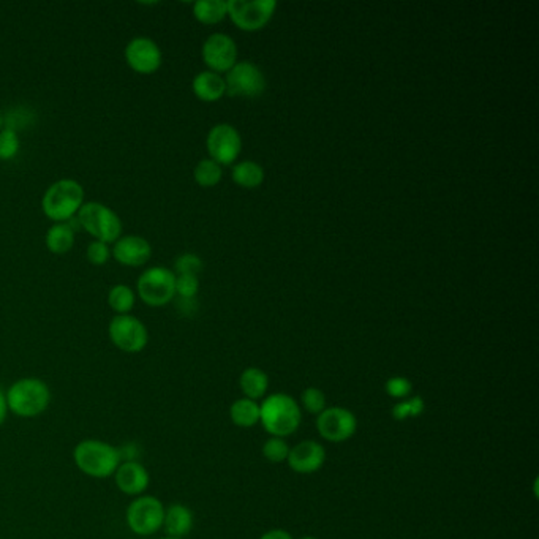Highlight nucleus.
Instances as JSON below:
<instances>
[{
    "mask_svg": "<svg viewBox=\"0 0 539 539\" xmlns=\"http://www.w3.org/2000/svg\"><path fill=\"white\" fill-rule=\"evenodd\" d=\"M193 177L201 187H214L222 179V167L212 158H204L193 169Z\"/></svg>",
    "mask_w": 539,
    "mask_h": 539,
    "instance_id": "nucleus-27",
    "label": "nucleus"
},
{
    "mask_svg": "<svg viewBox=\"0 0 539 539\" xmlns=\"http://www.w3.org/2000/svg\"><path fill=\"white\" fill-rule=\"evenodd\" d=\"M20 149V136L13 128H0V162L13 160Z\"/></svg>",
    "mask_w": 539,
    "mask_h": 539,
    "instance_id": "nucleus-30",
    "label": "nucleus"
},
{
    "mask_svg": "<svg viewBox=\"0 0 539 539\" xmlns=\"http://www.w3.org/2000/svg\"><path fill=\"white\" fill-rule=\"evenodd\" d=\"M165 509L160 499L154 495H140L130 501L125 511V522L136 536H152L160 532L165 519Z\"/></svg>",
    "mask_w": 539,
    "mask_h": 539,
    "instance_id": "nucleus-6",
    "label": "nucleus"
},
{
    "mask_svg": "<svg viewBox=\"0 0 539 539\" xmlns=\"http://www.w3.org/2000/svg\"><path fill=\"white\" fill-rule=\"evenodd\" d=\"M229 419L239 429H253L260 424V402L237 398L229 406Z\"/></svg>",
    "mask_w": 539,
    "mask_h": 539,
    "instance_id": "nucleus-21",
    "label": "nucleus"
},
{
    "mask_svg": "<svg viewBox=\"0 0 539 539\" xmlns=\"http://www.w3.org/2000/svg\"><path fill=\"white\" fill-rule=\"evenodd\" d=\"M228 16L243 30H258L270 22L276 12V0H229Z\"/></svg>",
    "mask_w": 539,
    "mask_h": 539,
    "instance_id": "nucleus-10",
    "label": "nucleus"
},
{
    "mask_svg": "<svg viewBox=\"0 0 539 539\" xmlns=\"http://www.w3.org/2000/svg\"><path fill=\"white\" fill-rule=\"evenodd\" d=\"M299 539H320V538H317V536H303V538H299Z\"/></svg>",
    "mask_w": 539,
    "mask_h": 539,
    "instance_id": "nucleus-37",
    "label": "nucleus"
},
{
    "mask_svg": "<svg viewBox=\"0 0 539 539\" xmlns=\"http://www.w3.org/2000/svg\"><path fill=\"white\" fill-rule=\"evenodd\" d=\"M84 204V189L81 184L64 177L51 184L41 198L43 214L55 223L73 220Z\"/></svg>",
    "mask_w": 539,
    "mask_h": 539,
    "instance_id": "nucleus-4",
    "label": "nucleus"
},
{
    "mask_svg": "<svg viewBox=\"0 0 539 539\" xmlns=\"http://www.w3.org/2000/svg\"><path fill=\"white\" fill-rule=\"evenodd\" d=\"M111 256L117 263L127 268H141L152 258V245L146 237L138 235L121 236L111 249Z\"/></svg>",
    "mask_w": 539,
    "mask_h": 539,
    "instance_id": "nucleus-16",
    "label": "nucleus"
},
{
    "mask_svg": "<svg viewBox=\"0 0 539 539\" xmlns=\"http://www.w3.org/2000/svg\"><path fill=\"white\" fill-rule=\"evenodd\" d=\"M116 487L128 497L144 495L150 485V475L148 468L138 460H122L115 476Z\"/></svg>",
    "mask_w": 539,
    "mask_h": 539,
    "instance_id": "nucleus-17",
    "label": "nucleus"
},
{
    "mask_svg": "<svg viewBox=\"0 0 539 539\" xmlns=\"http://www.w3.org/2000/svg\"><path fill=\"white\" fill-rule=\"evenodd\" d=\"M301 423H303V410L296 398L290 394L276 392L261 400L260 424L263 425L264 431L268 432L270 437L287 439L293 433H296L297 429L301 427Z\"/></svg>",
    "mask_w": 539,
    "mask_h": 539,
    "instance_id": "nucleus-1",
    "label": "nucleus"
},
{
    "mask_svg": "<svg viewBox=\"0 0 539 539\" xmlns=\"http://www.w3.org/2000/svg\"><path fill=\"white\" fill-rule=\"evenodd\" d=\"M297 402H299V406H301L303 412L313 415V416H318L320 413H323L328 408L326 394L315 386L305 388Z\"/></svg>",
    "mask_w": 539,
    "mask_h": 539,
    "instance_id": "nucleus-28",
    "label": "nucleus"
},
{
    "mask_svg": "<svg viewBox=\"0 0 539 539\" xmlns=\"http://www.w3.org/2000/svg\"><path fill=\"white\" fill-rule=\"evenodd\" d=\"M193 94L202 101H217L227 94V84L222 74L204 70L200 72L192 81Z\"/></svg>",
    "mask_w": 539,
    "mask_h": 539,
    "instance_id": "nucleus-19",
    "label": "nucleus"
},
{
    "mask_svg": "<svg viewBox=\"0 0 539 539\" xmlns=\"http://www.w3.org/2000/svg\"><path fill=\"white\" fill-rule=\"evenodd\" d=\"M193 16L201 24H217L228 16V5L223 0H198L193 4Z\"/></svg>",
    "mask_w": 539,
    "mask_h": 539,
    "instance_id": "nucleus-23",
    "label": "nucleus"
},
{
    "mask_svg": "<svg viewBox=\"0 0 539 539\" xmlns=\"http://www.w3.org/2000/svg\"><path fill=\"white\" fill-rule=\"evenodd\" d=\"M125 64L138 74H152L162 67L163 53L156 41L149 37H135L124 49Z\"/></svg>",
    "mask_w": 539,
    "mask_h": 539,
    "instance_id": "nucleus-13",
    "label": "nucleus"
},
{
    "mask_svg": "<svg viewBox=\"0 0 539 539\" xmlns=\"http://www.w3.org/2000/svg\"><path fill=\"white\" fill-rule=\"evenodd\" d=\"M317 432L328 443H345L356 435V415L346 406H328L317 416Z\"/></svg>",
    "mask_w": 539,
    "mask_h": 539,
    "instance_id": "nucleus-9",
    "label": "nucleus"
},
{
    "mask_svg": "<svg viewBox=\"0 0 539 539\" xmlns=\"http://www.w3.org/2000/svg\"><path fill=\"white\" fill-rule=\"evenodd\" d=\"M195 516L189 506L183 503H173L165 509L162 530L168 538L185 539L193 530Z\"/></svg>",
    "mask_w": 539,
    "mask_h": 539,
    "instance_id": "nucleus-18",
    "label": "nucleus"
},
{
    "mask_svg": "<svg viewBox=\"0 0 539 539\" xmlns=\"http://www.w3.org/2000/svg\"><path fill=\"white\" fill-rule=\"evenodd\" d=\"M2 124H4V119H2V116H0V128H2Z\"/></svg>",
    "mask_w": 539,
    "mask_h": 539,
    "instance_id": "nucleus-38",
    "label": "nucleus"
},
{
    "mask_svg": "<svg viewBox=\"0 0 539 539\" xmlns=\"http://www.w3.org/2000/svg\"><path fill=\"white\" fill-rule=\"evenodd\" d=\"M73 462L89 478H113L117 466H121V449L103 440H81L73 448Z\"/></svg>",
    "mask_w": 539,
    "mask_h": 539,
    "instance_id": "nucleus-2",
    "label": "nucleus"
},
{
    "mask_svg": "<svg viewBox=\"0 0 539 539\" xmlns=\"http://www.w3.org/2000/svg\"><path fill=\"white\" fill-rule=\"evenodd\" d=\"M202 61L210 67V72L223 73L236 65L237 47L229 35L217 32L206 38L202 43Z\"/></svg>",
    "mask_w": 539,
    "mask_h": 539,
    "instance_id": "nucleus-14",
    "label": "nucleus"
},
{
    "mask_svg": "<svg viewBox=\"0 0 539 539\" xmlns=\"http://www.w3.org/2000/svg\"><path fill=\"white\" fill-rule=\"evenodd\" d=\"M158 539H177V538H168V536H167V538H158Z\"/></svg>",
    "mask_w": 539,
    "mask_h": 539,
    "instance_id": "nucleus-39",
    "label": "nucleus"
},
{
    "mask_svg": "<svg viewBox=\"0 0 539 539\" xmlns=\"http://www.w3.org/2000/svg\"><path fill=\"white\" fill-rule=\"evenodd\" d=\"M8 410L18 418H38L47 412L53 400V392L45 380L26 377L16 380L8 391Z\"/></svg>",
    "mask_w": 539,
    "mask_h": 539,
    "instance_id": "nucleus-3",
    "label": "nucleus"
},
{
    "mask_svg": "<svg viewBox=\"0 0 539 539\" xmlns=\"http://www.w3.org/2000/svg\"><path fill=\"white\" fill-rule=\"evenodd\" d=\"M227 94L231 97H258L266 90V78L263 72L252 62H236V65L227 72L225 76Z\"/></svg>",
    "mask_w": 539,
    "mask_h": 539,
    "instance_id": "nucleus-11",
    "label": "nucleus"
},
{
    "mask_svg": "<svg viewBox=\"0 0 539 539\" xmlns=\"http://www.w3.org/2000/svg\"><path fill=\"white\" fill-rule=\"evenodd\" d=\"M136 293L148 307H165L175 297V274L165 266H152L138 277Z\"/></svg>",
    "mask_w": 539,
    "mask_h": 539,
    "instance_id": "nucleus-7",
    "label": "nucleus"
},
{
    "mask_svg": "<svg viewBox=\"0 0 539 539\" xmlns=\"http://www.w3.org/2000/svg\"><path fill=\"white\" fill-rule=\"evenodd\" d=\"M200 290V280L196 276H175V296L181 299H195Z\"/></svg>",
    "mask_w": 539,
    "mask_h": 539,
    "instance_id": "nucleus-33",
    "label": "nucleus"
},
{
    "mask_svg": "<svg viewBox=\"0 0 539 539\" xmlns=\"http://www.w3.org/2000/svg\"><path fill=\"white\" fill-rule=\"evenodd\" d=\"M233 181L245 189H255L263 184L264 169L261 165L252 160L237 163L233 168Z\"/></svg>",
    "mask_w": 539,
    "mask_h": 539,
    "instance_id": "nucleus-24",
    "label": "nucleus"
},
{
    "mask_svg": "<svg viewBox=\"0 0 539 539\" xmlns=\"http://www.w3.org/2000/svg\"><path fill=\"white\" fill-rule=\"evenodd\" d=\"M47 249L53 255H65L74 245V228L70 223H55L45 236Z\"/></svg>",
    "mask_w": 539,
    "mask_h": 539,
    "instance_id": "nucleus-22",
    "label": "nucleus"
},
{
    "mask_svg": "<svg viewBox=\"0 0 539 539\" xmlns=\"http://www.w3.org/2000/svg\"><path fill=\"white\" fill-rule=\"evenodd\" d=\"M204 264L200 256L195 253H183L175 261V276H196L201 272Z\"/></svg>",
    "mask_w": 539,
    "mask_h": 539,
    "instance_id": "nucleus-32",
    "label": "nucleus"
},
{
    "mask_svg": "<svg viewBox=\"0 0 539 539\" xmlns=\"http://www.w3.org/2000/svg\"><path fill=\"white\" fill-rule=\"evenodd\" d=\"M78 227L95 241L115 244L122 236V220L116 210L98 201L84 202L76 214Z\"/></svg>",
    "mask_w": 539,
    "mask_h": 539,
    "instance_id": "nucleus-5",
    "label": "nucleus"
},
{
    "mask_svg": "<svg viewBox=\"0 0 539 539\" xmlns=\"http://www.w3.org/2000/svg\"><path fill=\"white\" fill-rule=\"evenodd\" d=\"M8 413H10V410H8L7 396H5V392L0 389V427L5 424Z\"/></svg>",
    "mask_w": 539,
    "mask_h": 539,
    "instance_id": "nucleus-36",
    "label": "nucleus"
},
{
    "mask_svg": "<svg viewBox=\"0 0 539 539\" xmlns=\"http://www.w3.org/2000/svg\"><path fill=\"white\" fill-rule=\"evenodd\" d=\"M206 148H208L210 158L218 163L220 167L231 165L241 154L243 138L233 125L217 124L210 128V132L208 133Z\"/></svg>",
    "mask_w": 539,
    "mask_h": 539,
    "instance_id": "nucleus-12",
    "label": "nucleus"
},
{
    "mask_svg": "<svg viewBox=\"0 0 539 539\" xmlns=\"http://www.w3.org/2000/svg\"><path fill=\"white\" fill-rule=\"evenodd\" d=\"M291 446L288 445L287 439H280V437H270V439L264 441L261 452H263V458L270 462V464H285L288 454H290Z\"/></svg>",
    "mask_w": 539,
    "mask_h": 539,
    "instance_id": "nucleus-29",
    "label": "nucleus"
},
{
    "mask_svg": "<svg viewBox=\"0 0 539 539\" xmlns=\"http://www.w3.org/2000/svg\"><path fill=\"white\" fill-rule=\"evenodd\" d=\"M239 388L243 396L250 400H263L270 389V377L258 367H247L239 377Z\"/></svg>",
    "mask_w": 539,
    "mask_h": 539,
    "instance_id": "nucleus-20",
    "label": "nucleus"
},
{
    "mask_svg": "<svg viewBox=\"0 0 539 539\" xmlns=\"http://www.w3.org/2000/svg\"><path fill=\"white\" fill-rule=\"evenodd\" d=\"M108 338L117 350L136 355L148 346L149 330L146 324L132 313L115 315L108 324Z\"/></svg>",
    "mask_w": 539,
    "mask_h": 539,
    "instance_id": "nucleus-8",
    "label": "nucleus"
},
{
    "mask_svg": "<svg viewBox=\"0 0 539 539\" xmlns=\"http://www.w3.org/2000/svg\"><path fill=\"white\" fill-rule=\"evenodd\" d=\"M260 539H295L293 538V535L290 532H287L284 528H274V530H270V532L264 533L261 535V538Z\"/></svg>",
    "mask_w": 539,
    "mask_h": 539,
    "instance_id": "nucleus-35",
    "label": "nucleus"
},
{
    "mask_svg": "<svg viewBox=\"0 0 539 539\" xmlns=\"http://www.w3.org/2000/svg\"><path fill=\"white\" fill-rule=\"evenodd\" d=\"M135 303V291L132 290L128 285H115V287L109 290V309L115 312L116 315H127V313L133 311Z\"/></svg>",
    "mask_w": 539,
    "mask_h": 539,
    "instance_id": "nucleus-25",
    "label": "nucleus"
},
{
    "mask_svg": "<svg viewBox=\"0 0 539 539\" xmlns=\"http://www.w3.org/2000/svg\"><path fill=\"white\" fill-rule=\"evenodd\" d=\"M424 398H421V396H416V394H413V396L405 398V400L396 402V405L392 406L391 416L394 421L402 423V421H406V419L419 418V416L424 413Z\"/></svg>",
    "mask_w": 539,
    "mask_h": 539,
    "instance_id": "nucleus-26",
    "label": "nucleus"
},
{
    "mask_svg": "<svg viewBox=\"0 0 539 539\" xmlns=\"http://www.w3.org/2000/svg\"><path fill=\"white\" fill-rule=\"evenodd\" d=\"M86 258L90 264L94 266H103L109 261L111 258V249L108 244L100 243V241H92L86 249Z\"/></svg>",
    "mask_w": 539,
    "mask_h": 539,
    "instance_id": "nucleus-34",
    "label": "nucleus"
},
{
    "mask_svg": "<svg viewBox=\"0 0 539 539\" xmlns=\"http://www.w3.org/2000/svg\"><path fill=\"white\" fill-rule=\"evenodd\" d=\"M326 462V449L320 441L304 440L291 446L287 464L297 475H313L320 472Z\"/></svg>",
    "mask_w": 539,
    "mask_h": 539,
    "instance_id": "nucleus-15",
    "label": "nucleus"
},
{
    "mask_svg": "<svg viewBox=\"0 0 539 539\" xmlns=\"http://www.w3.org/2000/svg\"><path fill=\"white\" fill-rule=\"evenodd\" d=\"M384 391H386V394H388L389 398L400 402V400H405V398L413 396V383L406 377L396 375V377L389 378V380L384 383Z\"/></svg>",
    "mask_w": 539,
    "mask_h": 539,
    "instance_id": "nucleus-31",
    "label": "nucleus"
}]
</instances>
